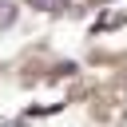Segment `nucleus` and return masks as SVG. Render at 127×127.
Wrapping results in <instances>:
<instances>
[{
    "mask_svg": "<svg viewBox=\"0 0 127 127\" xmlns=\"http://www.w3.org/2000/svg\"><path fill=\"white\" fill-rule=\"evenodd\" d=\"M12 20H16V8H12V4H4V0H0V28H8V24H12Z\"/></svg>",
    "mask_w": 127,
    "mask_h": 127,
    "instance_id": "obj_1",
    "label": "nucleus"
},
{
    "mask_svg": "<svg viewBox=\"0 0 127 127\" xmlns=\"http://www.w3.org/2000/svg\"><path fill=\"white\" fill-rule=\"evenodd\" d=\"M36 4H40V8H52V4H60V0H36Z\"/></svg>",
    "mask_w": 127,
    "mask_h": 127,
    "instance_id": "obj_2",
    "label": "nucleus"
}]
</instances>
